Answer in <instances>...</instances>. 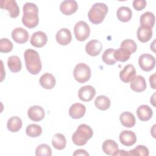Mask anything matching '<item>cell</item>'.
I'll return each mask as SVG.
<instances>
[{"instance_id":"1f68e13d","label":"cell","mask_w":156,"mask_h":156,"mask_svg":"<svg viewBox=\"0 0 156 156\" xmlns=\"http://www.w3.org/2000/svg\"><path fill=\"white\" fill-rule=\"evenodd\" d=\"M26 133L30 137H37L41 134L42 128L38 124H30L27 126Z\"/></svg>"},{"instance_id":"5b68a950","label":"cell","mask_w":156,"mask_h":156,"mask_svg":"<svg viewBox=\"0 0 156 156\" xmlns=\"http://www.w3.org/2000/svg\"><path fill=\"white\" fill-rule=\"evenodd\" d=\"M91 75L89 66L83 63H79L76 65L73 71V76L76 80L80 83H83L90 79Z\"/></svg>"},{"instance_id":"52a82bcc","label":"cell","mask_w":156,"mask_h":156,"mask_svg":"<svg viewBox=\"0 0 156 156\" xmlns=\"http://www.w3.org/2000/svg\"><path fill=\"white\" fill-rule=\"evenodd\" d=\"M138 64L142 70L150 71L155 66V59L153 55L149 54H143L138 58Z\"/></svg>"},{"instance_id":"d6a6232c","label":"cell","mask_w":156,"mask_h":156,"mask_svg":"<svg viewBox=\"0 0 156 156\" xmlns=\"http://www.w3.org/2000/svg\"><path fill=\"white\" fill-rule=\"evenodd\" d=\"M115 49L113 48H108L104 51L102 55V59L103 62L108 65H113L116 63V60L114 57Z\"/></svg>"},{"instance_id":"f546056e","label":"cell","mask_w":156,"mask_h":156,"mask_svg":"<svg viewBox=\"0 0 156 156\" xmlns=\"http://www.w3.org/2000/svg\"><path fill=\"white\" fill-rule=\"evenodd\" d=\"M52 144L53 147L57 150H63L66 144L65 136L62 133H56L52 139Z\"/></svg>"},{"instance_id":"cb8c5ba5","label":"cell","mask_w":156,"mask_h":156,"mask_svg":"<svg viewBox=\"0 0 156 156\" xmlns=\"http://www.w3.org/2000/svg\"><path fill=\"white\" fill-rule=\"evenodd\" d=\"M116 16L120 21L126 23L131 20L132 16V12L128 7L121 6L117 10Z\"/></svg>"},{"instance_id":"6da1fadb","label":"cell","mask_w":156,"mask_h":156,"mask_svg":"<svg viewBox=\"0 0 156 156\" xmlns=\"http://www.w3.org/2000/svg\"><path fill=\"white\" fill-rule=\"evenodd\" d=\"M23 24L30 29L35 27L39 23L38 9L37 5L32 2H26L23 5Z\"/></svg>"},{"instance_id":"9a60e30c","label":"cell","mask_w":156,"mask_h":156,"mask_svg":"<svg viewBox=\"0 0 156 156\" xmlns=\"http://www.w3.org/2000/svg\"><path fill=\"white\" fill-rule=\"evenodd\" d=\"M102 49V43L97 40H91L85 46V51L90 56H97Z\"/></svg>"},{"instance_id":"60d3db41","label":"cell","mask_w":156,"mask_h":156,"mask_svg":"<svg viewBox=\"0 0 156 156\" xmlns=\"http://www.w3.org/2000/svg\"><path fill=\"white\" fill-rule=\"evenodd\" d=\"M114 155H129V152L124 150H119L114 154Z\"/></svg>"},{"instance_id":"d590c367","label":"cell","mask_w":156,"mask_h":156,"mask_svg":"<svg viewBox=\"0 0 156 156\" xmlns=\"http://www.w3.org/2000/svg\"><path fill=\"white\" fill-rule=\"evenodd\" d=\"M13 43L7 38H2L0 40V51L7 53L13 49Z\"/></svg>"},{"instance_id":"ffe728a7","label":"cell","mask_w":156,"mask_h":156,"mask_svg":"<svg viewBox=\"0 0 156 156\" xmlns=\"http://www.w3.org/2000/svg\"><path fill=\"white\" fill-rule=\"evenodd\" d=\"M39 82L41 86L44 89L51 90L55 85L56 80L52 74L45 73L40 77Z\"/></svg>"},{"instance_id":"83f0119b","label":"cell","mask_w":156,"mask_h":156,"mask_svg":"<svg viewBox=\"0 0 156 156\" xmlns=\"http://www.w3.org/2000/svg\"><path fill=\"white\" fill-rule=\"evenodd\" d=\"M7 65L10 71L17 73L21 71L22 68L20 58L17 55H12L8 58Z\"/></svg>"},{"instance_id":"7c38bea8","label":"cell","mask_w":156,"mask_h":156,"mask_svg":"<svg viewBox=\"0 0 156 156\" xmlns=\"http://www.w3.org/2000/svg\"><path fill=\"white\" fill-rule=\"evenodd\" d=\"M48 41V37L46 34L42 31H37L34 32L30 38V44L36 48L43 47Z\"/></svg>"},{"instance_id":"7a4b0ae2","label":"cell","mask_w":156,"mask_h":156,"mask_svg":"<svg viewBox=\"0 0 156 156\" xmlns=\"http://www.w3.org/2000/svg\"><path fill=\"white\" fill-rule=\"evenodd\" d=\"M24 57L27 70L31 74H38L42 68V64L38 53L34 49H28L25 51Z\"/></svg>"},{"instance_id":"ac0fdd59","label":"cell","mask_w":156,"mask_h":156,"mask_svg":"<svg viewBox=\"0 0 156 156\" xmlns=\"http://www.w3.org/2000/svg\"><path fill=\"white\" fill-rule=\"evenodd\" d=\"M86 112L85 106L80 103H75L71 105L69 110V115L73 119L82 118Z\"/></svg>"},{"instance_id":"7402d4cb","label":"cell","mask_w":156,"mask_h":156,"mask_svg":"<svg viewBox=\"0 0 156 156\" xmlns=\"http://www.w3.org/2000/svg\"><path fill=\"white\" fill-rule=\"evenodd\" d=\"M152 36V29L151 27L140 26L137 30V38L142 43L150 40Z\"/></svg>"},{"instance_id":"5bb4252c","label":"cell","mask_w":156,"mask_h":156,"mask_svg":"<svg viewBox=\"0 0 156 156\" xmlns=\"http://www.w3.org/2000/svg\"><path fill=\"white\" fill-rule=\"evenodd\" d=\"M27 115L32 121H40L44 118L45 112L41 106L33 105L28 109Z\"/></svg>"},{"instance_id":"f1b7e54d","label":"cell","mask_w":156,"mask_h":156,"mask_svg":"<svg viewBox=\"0 0 156 156\" xmlns=\"http://www.w3.org/2000/svg\"><path fill=\"white\" fill-rule=\"evenodd\" d=\"M94 105L97 108L101 110H106L109 108L111 105V101L108 97L104 95H100L96 98Z\"/></svg>"},{"instance_id":"603a6c76","label":"cell","mask_w":156,"mask_h":156,"mask_svg":"<svg viewBox=\"0 0 156 156\" xmlns=\"http://www.w3.org/2000/svg\"><path fill=\"white\" fill-rule=\"evenodd\" d=\"M121 124L126 127H132L135 124V118L134 115L129 112H124L119 116Z\"/></svg>"},{"instance_id":"8992f818","label":"cell","mask_w":156,"mask_h":156,"mask_svg":"<svg viewBox=\"0 0 156 156\" xmlns=\"http://www.w3.org/2000/svg\"><path fill=\"white\" fill-rule=\"evenodd\" d=\"M74 32L76 38L78 41H83L88 38L90 33V28L86 22L80 21L75 24Z\"/></svg>"},{"instance_id":"f35d334b","label":"cell","mask_w":156,"mask_h":156,"mask_svg":"<svg viewBox=\"0 0 156 156\" xmlns=\"http://www.w3.org/2000/svg\"><path fill=\"white\" fill-rule=\"evenodd\" d=\"M73 155L76 156V155H86L88 156L89 155V154L84 149H77L74 151V152L73 153Z\"/></svg>"},{"instance_id":"74e56055","label":"cell","mask_w":156,"mask_h":156,"mask_svg":"<svg viewBox=\"0 0 156 156\" xmlns=\"http://www.w3.org/2000/svg\"><path fill=\"white\" fill-rule=\"evenodd\" d=\"M133 8L138 11L142 10L146 6L147 2L145 0H134L133 1Z\"/></svg>"},{"instance_id":"e0dca14e","label":"cell","mask_w":156,"mask_h":156,"mask_svg":"<svg viewBox=\"0 0 156 156\" xmlns=\"http://www.w3.org/2000/svg\"><path fill=\"white\" fill-rule=\"evenodd\" d=\"M119 141L122 144L126 146H130L136 143V136L132 131L123 130L119 134Z\"/></svg>"},{"instance_id":"e575fe53","label":"cell","mask_w":156,"mask_h":156,"mask_svg":"<svg viewBox=\"0 0 156 156\" xmlns=\"http://www.w3.org/2000/svg\"><path fill=\"white\" fill-rule=\"evenodd\" d=\"M35 155L37 156H51L52 155L51 148L46 144H41L37 147Z\"/></svg>"},{"instance_id":"ab89813d","label":"cell","mask_w":156,"mask_h":156,"mask_svg":"<svg viewBox=\"0 0 156 156\" xmlns=\"http://www.w3.org/2000/svg\"><path fill=\"white\" fill-rule=\"evenodd\" d=\"M155 74H153L152 75H151L149 77V82H150V85L151 86V87L153 89H155Z\"/></svg>"},{"instance_id":"3957f363","label":"cell","mask_w":156,"mask_h":156,"mask_svg":"<svg viewBox=\"0 0 156 156\" xmlns=\"http://www.w3.org/2000/svg\"><path fill=\"white\" fill-rule=\"evenodd\" d=\"M108 10V6L102 2L94 4L88 13V19L93 24L101 23L105 17Z\"/></svg>"},{"instance_id":"9c48e42d","label":"cell","mask_w":156,"mask_h":156,"mask_svg":"<svg viewBox=\"0 0 156 156\" xmlns=\"http://www.w3.org/2000/svg\"><path fill=\"white\" fill-rule=\"evenodd\" d=\"M96 93V90L93 86L85 85L79 90L78 96L81 101L89 102L93 99Z\"/></svg>"},{"instance_id":"ba28073f","label":"cell","mask_w":156,"mask_h":156,"mask_svg":"<svg viewBox=\"0 0 156 156\" xmlns=\"http://www.w3.org/2000/svg\"><path fill=\"white\" fill-rule=\"evenodd\" d=\"M1 8L7 10L11 18H15L19 16L20 9L15 0H1Z\"/></svg>"},{"instance_id":"8d00e7d4","label":"cell","mask_w":156,"mask_h":156,"mask_svg":"<svg viewBox=\"0 0 156 156\" xmlns=\"http://www.w3.org/2000/svg\"><path fill=\"white\" fill-rule=\"evenodd\" d=\"M120 47L127 49L130 52L131 54L134 53L137 49V45L135 41L131 39H126L123 40L121 43Z\"/></svg>"},{"instance_id":"484cf974","label":"cell","mask_w":156,"mask_h":156,"mask_svg":"<svg viewBox=\"0 0 156 156\" xmlns=\"http://www.w3.org/2000/svg\"><path fill=\"white\" fill-rule=\"evenodd\" d=\"M102 150L105 154L108 155H114L118 151V144L112 140H107L102 144Z\"/></svg>"},{"instance_id":"4dcf8cb0","label":"cell","mask_w":156,"mask_h":156,"mask_svg":"<svg viewBox=\"0 0 156 156\" xmlns=\"http://www.w3.org/2000/svg\"><path fill=\"white\" fill-rule=\"evenodd\" d=\"M131 54L129 50L124 48L120 47L116 50H115L114 57L116 61L124 62L130 58Z\"/></svg>"},{"instance_id":"836d02e7","label":"cell","mask_w":156,"mask_h":156,"mask_svg":"<svg viewBox=\"0 0 156 156\" xmlns=\"http://www.w3.org/2000/svg\"><path fill=\"white\" fill-rule=\"evenodd\" d=\"M129 155H136V156H148L149 151L147 147L144 145H138L134 149L129 151Z\"/></svg>"},{"instance_id":"d4e9b609","label":"cell","mask_w":156,"mask_h":156,"mask_svg":"<svg viewBox=\"0 0 156 156\" xmlns=\"http://www.w3.org/2000/svg\"><path fill=\"white\" fill-rule=\"evenodd\" d=\"M23 122L21 119L16 116L9 118L7 122V127L11 132H17L22 127Z\"/></svg>"},{"instance_id":"d6986e66","label":"cell","mask_w":156,"mask_h":156,"mask_svg":"<svg viewBox=\"0 0 156 156\" xmlns=\"http://www.w3.org/2000/svg\"><path fill=\"white\" fill-rule=\"evenodd\" d=\"M147 84L145 79L140 75L135 76L130 81V88L134 91L140 93L146 90Z\"/></svg>"},{"instance_id":"2e32d148","label":"cell","mask_w":156,"mask_h":156,"mask_svg":"<svg viewBox=\"0 0 156 156\" xmlns=\"http://www.w3.org/2000/svg\"><path fill=\"white\" fill-rule=\"evenodd\" d=\"M12 37L16 43L23 44L28 41L29 33L22 27H16L12 30Z\"/></svg>"},{"instance_id":"44dd1931","label":"cell","mask_w":156,"mask_h":156,"mask_svg":"<svg viewBox=\"0 0 156 156\" xmlns=\"http://www.w3.org/2000/svg\"><path fill=\"white\" fill-rule=\"evenodd\" d=\"M136 114L140 120L141 121H147L152 118L153 112L149 106L147 105H141L138 107Z\"/></svg>"},{"instance_id":"277c9868","label":"cell","mask_w":156,"mask_h":156,"mask_svg":"<svg viewBox=\"0 0 156 156\" xmlns=\"http://www.w3.org/2000/svg\"><path fill=\"white\" fill-rule=\"evenodd\" d=\"M93 135L91 127L85 124H80L76 132L72 135V141L77 146H83Z\"/></svg>"},{"instance_id":"30bf717a","label":"cell","mask_w":156,"mask_h":156,"mask_svg":"<svg viewBox=\"0 0 156 156\" xmlns=\"http://www.w3.org/2000/svg\"><path fill=\"white\" fill-rule=\"evenodd\" d=\"M57 42L62 46H66L70 43L72 40L71 31L67 28H62L55 34Z\"/></svg>"},{"instance_id":"4316f807","label":"cell","mask_w":156,"mask_h":156,"mask_svg":"<svg viewBox=\"0 0 156 156\" xmlns=\"http://www.w3.org/2000/svg\"><path fill=\"white\" fill-rule=\"evenodd\" d=\"M140 26L152 28L155 24V16L151 12H146L143 13L140 18Z\"/></svg>"},{"instance_id":"4fadbf2b","label":"cell","mask_w":156,"mask_h":156,"mask_svg":"<svg viewBox=\"0 0 156 156\" xmlns=\"http://www.w3.org/2000/svg\"><path fill=\"white\" fill-rule=\"evenodd\" d=\"M78 9V5L74 0H65L61 2L60 10L65 15H71Z\"/></svg>"},{"instance_id":"8fae6325","label":"cell","mask_w":156,"mask_h":156,"mask_svg":"<svg viewBox=\"0 0 156 156\" xmlns=\"http://www.w3.org/2000/svg\"><path fill=\"white\" fill-rule=\"evenodd\" d=\"M136 76V70L133 65L128 64L119 73L120 79L124 83L130 82Z\"/></svg>"}]
</instances>
